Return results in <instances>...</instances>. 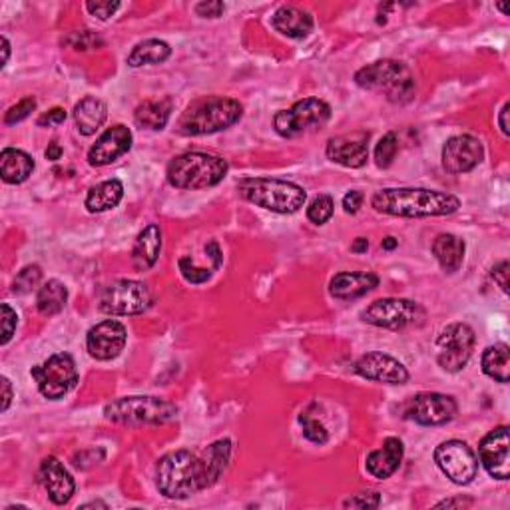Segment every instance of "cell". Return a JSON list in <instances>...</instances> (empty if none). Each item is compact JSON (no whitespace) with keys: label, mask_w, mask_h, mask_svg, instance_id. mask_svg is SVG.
<instances>
[{"label":"cell","mask_w":510,"mask_h":510,"mask_svg":"<svg viewBox=\"0 0 510 510\" xmlns=\"http://www.w3.org/2000/svg\"><path fill=\"white\" fill-rule=\"evenodd\" d=\"M375 211L395 217H443L459 211L457 195L425 187H385L371 198Z\"/></svg>","instance_id":"6da1fadb"},{"label":"cell","mask_w":510,"mask_h":510,"mask_svg":"<svg viewBox=\"0 0 510 510\" xmlns=\"http://www.w3.org/2000/svg\"><path fill=\"white\" fill-rule=\"evenodd\" d=\"M156 486L170 500H184L209 489L206 462L186 449L164 454L156 467Z\"/></svg>","instance_id":"7a4b0ae2"},{"label":"cell","mask_w":510,"mask_h":510,"mask_svg":"<svg viewBox=\"0 0 510 510\" xmlns=\"http://www.w3.org/2000/svg\"><path fill=\"white\" fill-rule=\"evenodd\" d=\"M243 116V106L238 100L211 96L195 100L187 106L178 122V132L184 136H206L232 128Z\"/></svg>","instance_id":"3957f363"},{"label":"cell","mask_w":510,"mask_h":510,"mask_svg":"<svg viewBox=\"0 0 510 510\" xmlns=\"http://www.w3.org/2000/svg\"><path fill=\"white\" fill-rule=\"evenodd\" d=\"M227 162L206 152H186L168 164V184L176 190H208L225 178Z\"/></svg>","instance_id":"277c9868"},{"label":"cell","mask_w":510,"mask_h":510,"mask_svg":"<svg viewBox=\"0 0 510 510\" xmlns=\"http://www.w3.org/2000/svg\"><path fill=\"white\" fill-rule=\"evenodd\" d=\"M238 192L246 202L276 214H295L308 200L301 186L278 178H243Z\"/></svg>","instance_id":"5b68a950"},{"label":"cell","mask_w":510,"mask_h":510,"mask_svg":"<svg viewBox=\"0 0 510 510\" xmlns=\"http://www.w3.org/2000/svg\"><path fill=\"white\" fill-rule=\"evenodd\" d=\"M179 409L160 397L134 395L122 397L104 407V417L116 425L124 427H158L171 422L178 417Z\"/></svg>","instance_id":"8992f818"},{"label":"cell","mask_w":510,"mask_h":510,"mask_svg":"<svg viewBox=\"0 0 510 510\" xmlns=\"http://www.w3.org/2000/svg\"><path fill=\"white\" fill-rule=\"evenodd\" d=\"M355 82L365 90L385 94V98L395 104H407L417 92L411 70L403 62L391 58L377 60L357 70Z\"/></svg>","instance_id":"52a82bcc"},{"label":"cell","mask_w":510,"mask_h":510,"mask_svg":"<svg viewBox=\"0 0 510 510\" xmlns=\"http://www.w3.org/2000/svg\"><path fill=\"white\" fill-rule=\"evenodd\" d=\"M154 297L150 287L136 279H118L100 295L98 308L112 317L140 316L152 308Z\"/></svg>","instance_id":"ba28073f"},{"label":"cell","mask_w":510,"mask_h":510,"mask_svg":"<svg viewBox=\"0 0 510 510\" xmlns=\"http://www.w3.org/2000/svg\"><path fill=\"white\" fill-rule=\"evenodd\" d=\"M331 118V108L319 98H305L295 102L292 108L281 110L273 118V128L281 138H297L305 132L321 128Z\"/></svg>","instance_id":"9c48e42d"},{"label":"cell","mask_w":510,"mask_h":510,"mask_svg":"<svg viewBox=\"0 0 510 510\" xmlns=\"http://www.w3.org/2000/svg\"><path fill=\"white\" fill-rule=\"evenodd\" d=\"M30 375L36 381L41 395L50 399V401H58V399L68 395L78 383V369L72 355H68V353L50 355L42 365L33 367Z\"/></svg>","instance_id":"30bf717a"},{"label":"cell","mask_w":510,"mask_h":510,"mask_svg":"<svg viewBox=\"0 0 510 510\" xmlns=\"http://www.w3.org/2000/svg\"><path fill=\"white\" fill-rule=\"evenodd\" d=\"M361 319L373 327L383 329H399L411 327L421 324L425 319V311L419 303L411 300H401V297H385V300H377L369 308L361 311Z\"/></svg>","instance_id":"8fae6325"},{"label":"cell","mask_w":510,"mask_h":510,"mask_svg":"<svg viewBox=\"0 0 510 510\" xmlns=\"http://www.w3.org/2000/svg\"><path fill=\"white\" fill-rule=\"evenodd\" d=\"M475 329L467 324L446 325L437 339V363L446 373H459L473 357Z\"/></svg>","instance_id":"7c38bea8"},{"label":"cell","mask_w":510,"mask_h":510,"mask_svg":"<svg viewBox=\"0 0 510 510\" xmlns=\"http://www.w3.org/2000/svg\"><path fill=\"white\" fill-rule=\"evenodd\" d=\"M435 462L437 467L443 470V475L459 486L473 483L478 473L476 454L467 443L457 441V438L445 441L437 446Z\"/></svg>","instance_id":"4fadbf2b"},{"label":"cell","mask_w":510,"mask_h":510,"mask_svg":"<svg viewBox=\"0 0 510 510\" xmlns=\"http://www.w3.org/2000/svg\"><path fill=\"white\" fill-rule=\"evenodd\" d=\"M457 401L443 393H419L405 405V417L422 427H443L457 417Z\"/></svg>","instance_id":"5bb4252c"},{"label":"cell","mask_w":510,"mask_h":510,"mask_svg":"<svg viewBox=\"0 0 510 510\" xmlns=\"http://www.w3.org/2000/svg\"><path fill=\"white\" fill-rule=\"evenodd\" d=\"M126 341H128V331L124 324L116 319H104L86 335V349L92 359L112 361L124 351Z\"/></svg>","instance_id":"9a60e30c"},{"label":"cell","mask_w":510,"mask_h":510,"mask_svg":"<svg viewBox=\"0 0 510 510\" xmlns=\"http://www.w3.org/2000/svg\"><path fill=\"white\" fill-rule=\"evenodd\" d=\"M483 158L484 148L481 140L470 134L453 136L446 140V144L443 146V168L454 176L473 171L478 164L483 162Z\"/></svg>","instance_id":"2e32d148"},{"label":"cell","mask_w":510,"mask_h":510,"mask_svg":"<svg viewBox=\"0 0 510 510\" xmlns=\"http://www.w3.org/2000/svg\"><path fill=\"white\" fill-rule=\"evenodd\" d=\"M355 373L367 381L385 383V385H405L409 381V371L401 361L383 351H371L359 357Z\"/></svg>","instance_id":"e0dca14e"},{"label":"cell","mask_w":510,"mask_h":510,"mask_svg":"<svg viewBox=\"0 0 510 510\" xmlns=\"http://www.w3.org/2000/svg\"><path fill=\"white\" fill-rule=\"evenodd\" d=\"M510 438L508 427L502 425L492 429L489 435H484L478 446V457H481L483 467L497 481H508L510 476Z\"/></svg>","instance_id":"ac0fdd59"},{"label":"cell","mask_w":510,"mask_h":510,"mask_svg":"<svg viewBox=\"0 0 510 510\" xmlns=\"http://www.w3.org/2000/svg\"><path fill=\"white\" fill-rule=\"evenodd\" d=\"M132 142H134V136L128 126L116 124L112 128H108L104 134H102L96 144H94L88 150V164L94 168H104L114 164L118 158H122L124 154L130 152Z\"/></svg>","instance_id":"d6986e66"},{"label":"cell","mask_w":510,"mask_h":510,"mask_svg":"<svg viewBox=\"0 0 510 510\" xmlns=\"http://www.w3.org/2000/svg\"><path fill=\"white\" fill-rule=\"evenodd\" d=\"M325 154L329 160L343 168H363L369 160V134L367 132H355V134L335 136L327 142Z\"/></svg>","instance_id":"ffe728a7"},{"label":"cell","mask_w":510,"mask_h":510,"mask_svg":"<svg viewBox=\"0 0 510 510\" xmlns=\"http://www.w3.org/2000/svg\"><path fill=\"white\" fill-rule=\"evenodd\" d=\"M41 483L44 486V491L49 492L54 505L62 506L74 497L76 491L74 478L57 457H46L41 462Z\"/></svg>","instance_id":"44dd1931"},{"label":"cell","mask_w":510,"mask_h":510,"mask_svg":"<svg viewBox=\"0 0 510 510\" xmlns=\"http://www.w3.org/2000/svg\"><path fill=\"white\" fill-rule=\"evenodd\" d=\"M379 285V278L367 271H341L329 281V293L339 301L359 300Z\"/></svg>","instance_id":"7402d4cb"},{"label":"cell","mask_w":510,"mask_h":510,"mask_svg":"<svg viewBox=\"0 0 510 510\" xmlns=\"http://www.w3.org/2000/svg\"><path fill=\"white\" fill-rule=\"evenodd\" d=\"M403 454H405V446L401 438H397V437L385 438L381 449L367 454V461H365L367 473L375 478H379V481H385V478L393 476L399 470V467H401Z\"/></svg>","instance_id":"603a6c76"},{"label":"cell","mask_w":510,"mask_h":510,"mask_svg":"<svg viewBox=\"0 0 510 510\" xmlns=\"http://www.w3.org/2000/svg\"><path fill=\"white\" fill-rule=\"evenodd\" d=\"M162 251V230L160 225L150 224L146 225L142 232L138 233L132 247V263L138 271L152 270L156 262H158Z\"/></svg>","instance_id":"cb8c5ba5"},{"label":"cell","mask_w":510,"mask_h":510,"mask_svg":"<svg viewBox=\"0 0 510 510\" xmlns=\"http://www.w3.org/2000/svg\"><path fill=\"white\" fill-rule=\"evenodd\" d=\"M271 27L276 28L281 36L301 41V38H308L311 34L313 17L309 12L295 9V6H281L271 17Z\"/></svg>","instance_id":"d4e9b609"},{"label":"cell","mask_w":510,"mask_h":510,"mask_svg":"<svg viewBox=\"0 0 510 510\" xmlns=\"http://www.w3.org/2000/svg\"><path fill=\"white\" fill-rule=\"evenodd\" d=\"M74 122L82 136H94L104 126L108 118V108L96 96H86L74 106Z\"/></svg>","instance_id":"484cf974"},{"label":"cell","mask_w":510,"mask_h":510,"mask_svg":"<svg viewBox=\"0 0 510 510\" xmlns=\"http://www.w3.org/2000/svg\"><path fill=\"white\" fill-rule=\"evenodd\" d=\"M34 160L27 152L17 150V148H4L0 154V176L6 184H22L33 176Z\"/></svg>","instance_id":"4316f807"},{"label":"cell","mask_w":510,"mask_h":510,"mask_svg":"<svg viewBox=\"0 0 510 510\" xmlns=\"http://www.w3.org/2000/svg\"><path fill=\"white\" fill-rule=\"evenodd\" d=\"M465 241L453 233H438L433 241V255L445 273H457L465 262Z\"/></svg>","instance_id":"83f0119b"},{"label":"cell","mask_w":510,"mask_h":510,"mask_svg":"<svg viewBox=\"0 0 510 510\" xmlns=\"http://www.w3.org/2000/svg\"><path fill=\"white\" fill-rule=\"evenodd\" d=\"M124 198V184L120 179H106L94 187H90L88 195H86L84 206L90 214H102V211L114 209Z\"/></svg>","instance_id":"f1b7e54d"},{"label":"cell","mask_w":510,"mask_h":510,"mask_svg":"<svg viewBox=\"0 0 510 510\" xmlns=\"http://www.w3.org/2000/svg\"><path fill=\"white\" fill-rule=\"evenodd\" d=\"M171 49L168 42L158 41V38H148L144 42H138L132 52L128 54V66L140 68V66H152V65H162L170 58Z\"/></svg>","instance_id":"f546056e"},{"label":"cell","mask_w":510,"mask_h":510,"mask_svg":"<svg viewBox=\"0 0 510 510\" xmlns=\"http://www.w3.org/2000/svg\"><path fill=\"white\" fill-rule=\"evenodd\" d=\"M68 301V289L58 279H49L46 284L38 287L36 293V308L41 311V316L52 317L66 308Z\"/></svg>","instance_id":"4dcf8cb0"},{"label":"cell","mask_w":510,"mask_h":510,"mask_svg":"<svg viewBox=\"0 0 510 510\" xmlns=\"http://www.w3.org/2000/svg\"><path fill=\"white\" fill-rule=\"evenodd\" d=\"M483 371L497 383H508L510 379V349L506 343H497L486 347L481 359Z\"/></svg>","instance_id":"1f68e13d"},{"label":"cell","mask_w":510,"mask_h":510,"mask_svg":"<svg viewBox=\"0 0 510 510\" xmlns=\"http://www.w3.org/2000/svg\"><path fill=\"white\" fill-rule=\"evenodd\" d=\"M171 116V100L162 98V100H148L144 104H140L136 108L134 120L140 128L146 130H164Z\"/></svg>","instance_id":"d6a6232c"},{"label":"cell","mask_w":510,"mask_h":510,"mask_svg":"<svg viewBox=\"0 0 510 510\" xmlns=\"http://www.w3.org/2000/svg\"><path fill=\"white\" fill-rule=\"evenodd\" d=\"M230 457H232V441L230 438H219V441L211 443L208 446V451L202 454L203 462H206L208 478H209L211 486H214L219 481V476L224 475L227 462H230Z\"/></svg>","instance_id":"836d02e7"},{"label":"cell","mask_w":510,"mask_h":510,"mask_svg":"<svg viewBox=\"0 0 510 510\" xmlns=\"http://www.w3.org/2000/svg\"><path fill=\"white\" fill-rule=\"evenodd\" d=\"M41 279H42L41 265H27V268H22L17 273V278H14L12 292L19 293V295L30 293L33 289H36L38 285H41Z\"/></svg>","instance_id":"e575fe53"},{"label":"cell","mask_w":510,"mask_h":510,"mask_svg":"<svg viewBox=\"0 0 510 510\" xmlns=\"http://www.w3.org/2000/svg\"><path fill=\"white\" fill-rule=\"evenodd\" d=\"M399 152V140L395 132H387L375 146V164L379 168H389Z\"/></svg>","instance_id":"d590c367"},{"label":"cell","mask_w":510,"mask_h":510,"mask_svg":"<svg viewBox=\"0 0 510 510\" xmlns=\"http://www.w3.org/2000/svg\"><path fill=\"white\" fill-rule=\"evenodd\" d=\"M333 211H335V202L331 195H327V194L317 195V198L309 203L308 219L316 225H324L329 222V219H331Z\"/></svg>","instance_id":"8d00e7d4"},{"label":"cell","mask_w":510,"mask_h":510,"mask_svg":"<svg viewBox=\"0 0 510 510\" xmlns=\"http://www.w3.org/2000/svg\"><path fill=\"white\" fill-rule=\"evenodd\" d=\"M301 422V429H303V437L308 438V441L316 443V445H325L329 441V430L325 429V425L317 419H313L309 413H303L300 417Z\"/></svg>","instance_id":"74e56055"},{"label":"cell","mask_w":510,"mask_h":510,"mask_svg":"<svg viewBox=\"0 0 510 510\" xmlns=\"http://www.w3.org/2000/svg\"><path fill=\"white\" fill-rule=\"evenodd\" d=\"M62 42L74 50H94L104 44V41H102L96 33H92V30H82V33L68 34Z\"/></svg>","instance_id":"f35d334b"},{"label":"cell","mask_w":510,"mask_h":510,"mask_svg":"<svg viewBox=\"0 0 510 510\" xmlns=\"http://www.w3.org/2000/svg\"><path fill=\"white\" fill-rule=\"evenodd\" d=\"M178 268H179V273H182V278L192 285L206 284V281L211 278V271L198 268V265L194 263L192 257H182V260L178 262Z\"/></svg>","instance_id":"ab89813d"},{"label":"cell","mask_w":510,"mask_h":510,"mask_svg":"<svg viewBox=\"0 0 510 510\" xmlns=\"http://www.w3.org/2000/svg\"><path fill=\"white\" fill-rule=\"evenodd\" d=\"M0 321H3V339H0V345H6L12 339L19 325L17 311H14L9 303L0 305Z\"/></svg>","instance_id":"60d3db41"},{"label":"cell","mask_w":510,"mask_h":510,"mask_svg":"<svg viewBox=\"0 0 510 510\" xmlns=\"http://www.w3.org/2000/svg\"><path fill=\"white\" fill-rule=\"evenodd\" d=\"M36 108V98L33 96H28V98H22L19 104H14L12 108H9V112H6L4 116V124H17V122H22L25 118L30 116V112Z\"/></svg>","instance_id":"b9f144b4"},{"label":"cell","mask_w":510,"mask_h":510,"mask_svg":"<svg viewBox=\"0 0 510 510\" xmlns=\"http://www.w3.org/2000/svg\"><path fill=\"white\" fill-rule=\"evenodd\" d=\"M86 11H88L94 19L110 20L120 11V3H110V0L102 3V0H96V3H86Z\"/></svg>","instance_id":"7bdbcfd3"},{"label":"cell","mask_w":510,"mask_h":510,"mask_svg":"<svg viewBox=\"0 0 510 510\" xmlns=\"http://www.w3.org/2000/svg\"><path fill=\"white\" fill-rule=\"evenodd\" d=\"M379 505H381L379 492L355 494V497H349L343 502L345 508H377Z\"/></svg>","instance_id":"ee69618b"},{"label":"cell","mask_w":510,"mask_h":510,"mask_svg":"<svg viewBox=\"0 0 510 510\" xmlns=\"http://www.w3.org/2000/svg\"><path fill=\"white\" fill-rule=\"evenodd\" d=\"M66 120V110L65 108H52L49 112H44L41 118H38L36 124L41 128H50V126H60Z\"/></svg>","instance_id":"f6af8a7d"},{"label":"cell","mask_w":510,"mask_h":510,"mask_svg":"<svg viewBox=\"0 0 510 510\" xmlns=\"http://www.w3.org/2000/svg\"><path fill=\"white\" fill-rule=\"evenodd\" d=\"M225 11L224 3H200L195 6V14L202 19H219Z\"/></svg>","instance_id":"bcb514c9"},{"label":"cell","mask_w":510,"mask_h":510,"mask_svg":"<svg viewBox=\"0 0 510 510\" xmlns=\"http://www.w3.org/2000/svg\"><path fill=\"white\" fill-rule=\"evenodd\" d=\"M363 194H361L359 190H351L345 194V198H343V209L347 211V214H357V211L361 209V206H363Z\"/></svg>","instance_id":"7dc6e473"},{"label":"cell","mask_w":510,"mask_h":510,"mask_svg":"<svg viewBox=\"0 0 510 510\" xmlns=\"http://www.w3.org/2000/svg\"><path fill=\"white\" fill-rule=\"evenodd\" d=\"M492 279L497 281L502 292L508 293V262L502 260L492 268Z\"/></svg>","instance_id":"c3c4849f"},{"label":"cell","mask_w":510,"mask_h":510,"mask_svg":"<svg viewBox=\"0 0 510 510\" xmlns=\"http://www.w3.org/2000/svg\"><path fill=\"white\" fill-rule=\"evenodd\" d=\"M437 508H465V506H473V499H465V497H454V499H446L435 505Z\"/></svg>","instance_id":"681fc988"},{"label":"cell","mask_w":510,"mask_h":510,"mask_svg":"<svg viewBox=\"0 0 510 510\" xmlns=\"http://www.w3.org/2000/svg\"><path fill=\"white\" fill-rule=\"evenodd\" d=\"M0 383H3V407H0V409H3V413H6L12 403V385L6 377H3Z\"/></svg>","instance_id":"f907efd6"},{"label":"cell","mask_w":510,"mask_h":510,"mask_svg":"<svg viewBox=\"0 0 510 510\" xmlns=\"http://www.w3.org/2000/svg\"><path fill=\"white\" fill-rule=\"evenodd\" d=\"M206 254L211 262H214V268H219L222 265V249H219L217 241H209L206 246Z\"/></svg>","instance_id":"816d5d0a"},{"label":"cell","mask_w":510,"mask_h":510,"mask_svg":"<svg viewBox=\"0 0 510 510\" xmlns=\"http://www.w3.org/2000/svg\"><path fill=\"white\" fill-rule=\"evenodd\" d=\"M508 110H510V104L506 102L505 106H502V110H500V114H499V126H500V132L505 136H508Z\"/></svg>","instance_id":"f5cc1de1"},{"label":"cell","mask_w":510,"mask_h":510,"mask_svg":"<svg viewBox=\"0 0 510 510\" xmlns=\"http://www.w3.org/2000/svg\"><path fill=\"white\" fill-rule=\"evenodd\" d=\"M60 156H62L60 144H57V142L49 144V148H46V158L52 160V162H57V160H60Z\"/></svg>","instance_id":"db71d44e"},{"label":"cell","mask_w":510,"mask_h":510,"mask_svg":"<svg viewBox=\"0 0 510 510\" xmlns=\"http://www.w3.org/2000/svg\"><path fill=\"white\" fill-rule=\"evenodd\" d=\"M369 249V241L365 238H357L355 243L351 246V251H355V254H363V251Z\"/></svg>","instance_id":"11a10c76"},{"label":"cell","mask_w":510,"mask_h":510,"mask_svg":"<svg viewBox=\"0 0 510 510\" xmlns=\"http://www.w3.org/2000/svg\"><path fill=\"white\" fill-rule=\"evenodd\" d=\"M0 42H3V52H4V58H3V66L6 65V62H9V57H11V44H9V41H6V38L3 36L0 38Z\"/></svg>","instance_id":"9f6ffc18"},{"label":"cell","mask_w":510,"mask_h":510,"mask_svg":"<svg viewBox=\"0 0 510 510\" xmlns=\"http://www.w3.org/2000/svg\"><path fill=\"white\" fill-rule=\"evenodd\" d=\"M80 508H108V505L102 500H92V502H86V505H82Z\"/></svg>","instance_id":"6f0895ef"},{"label":"cell","mask_w":510,"mask_h":510,"mask_svg":"<svg viewBox=\"0 0 510 510\" xmlns=\"http://www.w3.org/2000/svg\"><path fill=\"white\" fill-rule=\"evenodd\" d=\"M397 243H399V241H397L395 238H385V240H383L381 246H383V249H395Z\"/></svg>","instance_id":"680465c9"},{"label":"cell","mask_w":510,"mask_h":510,"mask_svg":"<svg viewBox=\"0 0 510 510\" xmlns=\"http://www.w3.org/2000/svg\"><path fill=\"white\" fill-rule=\"evenodd\" d=\"M499 9H500V11H502V12H505V14H506V12H508V11H506V4H499Z\"/></svg>","instance_id":"91938a15"}]
</instances>
